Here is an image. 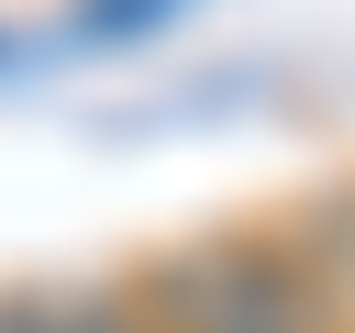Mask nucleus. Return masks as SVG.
Returning a JSON list of instances; mask_svg holds the SVG:
<instances>
[{
    "instance_id": "f03ea898",
    "label": "nucleus",
    "mask_w": 355,
    "mask_h": 333,
    "mask_svg": "<svg viewBox=\"0 0 355 333\" xmlns=\"http://www.w3.org/2000/svg\"><path fill=\"white\" fill-rule=\"evenodd\" d=\"M0 333H133V322L89 289H22V300H0Z\"/></svg>"
},
{
    "instance_id": "f257e3e1",
    "label": "nucleus",
    "mask_w": 355,
    "mask_h": 333,
    "mask_svg": "<svg viewBox=\"0 0 355 333\" xmlns=\"http://www.w3.org/2000/svg\"><path fill=\"white\" fill-rule=\"evenodd\" d=\"M155 322L166 333H333V300L277 244H200V255L166 266Z\"/></svg>"
}]
</instances>
